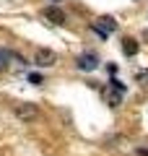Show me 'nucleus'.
Returning <instances> with one entry per match:
<instances>
[{
    "label": "nucleus",
    "mask_w": 148,
    "mask_h": 156,
    "mask_svg": "<svg viewBox=\"0 0 148 156\" xmlns=\"http://www.w3.org/2000/svg\"><path fill=\"white\" fill-rule=\"evenodd\" d=\"M91 29H93V34H96L99 39H107V37L117 29V21H115L112 16H101V18H96V21H93Z\"/></svg>",
    "instance_id": "f257e3e1"
},
{
    "label": "nucleus",
    "mask_w": 148,
    "mask_h": 156,
    "mask_svg": "<svg viewBox=\"0 0 148 156\" xmlns=\"http://www.w3.org/2000/svg\"><path fill=\"white\" fill-rule=\"evenodd\" d=\"M52 3H62V0H52Z\"/></svg>",
    "instance_id": "f8f14e48"
},
{
    "label": "nucleus",
    "mask_w": 148,
    "mask_h": 156,
    "mask_svg": "<svg viewBox=\"0 0 148 156\" xmlns=\"http://www.w3.org/2000/svg\"><path fill=\"white\" fill-rule=\"evenodd\" d=\"M44 18H47L49 23H55V26H60V23H65V13H62V11H60L57 5L47 8V11H44Z\"/></svg>",
    "instance_id": "39448f33"
},
{
    "label": "nucleus",
    "mask_w": 148,
    "mask_h": 156,
    "mask_svg": "<svg viewBox=\"0 0 148 156\" xmlns=\"http://www.w3.org/2000/svg\"><path fill=\"white\" fill-rule=\"evenodd\" d=\"M138 154H140V156H148V148H138Z\"/></svg>",
    "instance_id": "9b49d317"
},
{
    "label": "nucleus",
    "mask_w": 148,
    "mask_h": 156,
    "mask_svg": "<svg viewBox=\"0 0 148 156\" xmlns=\"http://www.w3.org/2000/svg\"><path fill=\"white\" fill-rule=\"evenodd\" d=\"M122 94H125V91H122V89H117V86H112V89L107 91V101H109L112 107H117V104H120V101H122Z\"/></svg>",
    "instance_id": "423d86ee"
},
{
    "label": "nucleus",
    "mask_w": 148,
    "mask_h": 156,
    "mask_svg": "<svg viewBox=\"0 0 148 156\" xmlns=\"http://www.w3.org/2000/svg\"><path fill=\"white\" fill-rule=\"evenodd\" d=\"M37 107L34 104H16V117L18 120H23V122H29V120H37Z\"/></svg>",
    "instance_id": "20e7f679"
},
{
    "label": "nucleus",
    "mask_w": 148,
    "mask_h": 156,
    "mask_svg": "<svg viewBox=\"0 0 148 156\" xmlns=\"http://www.w3.org/2000/svg\"><path fill=\"white\" fill-rule=\"evenodd\" d=\"M135 81H138V83H140V86H148V70H146V68L135 73Z\"/></svg>",
    "instance_id": "1a4fd4ad"
},
{
    "label": "nucleus",
    "mask_w": 148,
    "mask_h": 156,
    "mask_svg": "<svg viewBox=\"0 0 148 156\" xmlns=\"http://www.w3.org/2000/svg\"><path fill=\"white\" fill-rule=\"evenodd\" d=\"M11 52H8V50H0V70H5V68H8V60H11Z\"/></svg>",
    "instance_id": "6e6552de"
},
{
    "label": "nucleus",
    "mask_w": 148,
    "mask_h": 156,
    "mask_svg": "<svg viewBox=\"0 0 148 156\" xmlns=\"http://www.w3.org/2000/svg\"><path fill=\"white\" fill-rule=\"evenodd\" d=\"M122 52H125L127 57H132V55L138 52V42H135V39H130V37L122 39Z\"/></svg>",
    "instance_id": "0eeeda50"
},
{
    "label": "nucleus",
    "mask_w": 148,
    "mask_h": 156,
    "mask_svg": "<svg viewBox=\"0 0 148 156\" xmlns=\"http://www.w3.org/2000/svg\"><path fill=\"white\" fill-rule=\"evenodd\" d=\"M29 81H31L34 86H39V83H44V78L39 76V73H29Z\"/></svg>",
    "instance_id": "9d476101"
},
{
    "label": "nucleus",
    "mask_w": 148,
    "mask_h": 156,
    "mask_svg": "<svg viewBox=\"0 0 148 156\" xmlns=\"http://www.w3.org/2000/svg\"><path fill=\"white\" fill-rule=\"evenodd\" d=\"M78 68H81V70H96L99 68V57L93 55V52H83L81 57H78Z\"/></svg>",
    "instance_id": "7ed1b4c3"
},
{
    "label": "nucleus",
    "mask_w": 148,
    "mask_h": 156,
    "mask_svg": "<svg viewBox=\"0 0 148 156\" xmlns=\"http://www.w3.org/2000/svg\"><path fill=\"white\" fill-rule=\"evenodd\" d=\"M34 62H37L39 68H52L57 62V55H55V52H49V50H39L37 55H34Z\"/></svg>",
    "instance_id": "f03ea898"
}]
</instances>
